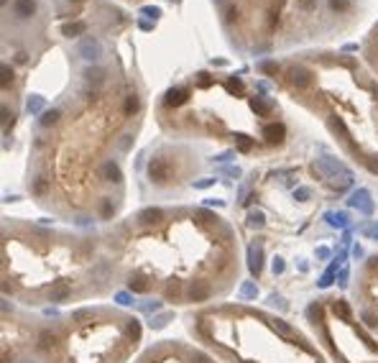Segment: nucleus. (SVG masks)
Here are the masks:
<instances>
[{
    "instance_id": "1",
    "label": "nucleus",
    "mask_w": 378,
    "mask_h": 363,
    "mask_svg": "<svg viewBox=\"0 0 378 363\" xmlns=\"http://www.w3.org/2000/svg\"><path fill=\"white\" fill-rule=\"evenodd\" d=\"M148 177L156 182V184L169 182V177H171V164L166 161V159H151V164H148Z\"/></svg>"
},
{
    "instance_id": "2",
    "label": "nucleus",
    "mask_w": 378,
    "mask_h": 363,
    "mask_svg": "<svg viewBox=\"0 0 378 363\" xmlns=\"http://www.w3.org/2000/svg\"><path fill=\"white\" fill-rule=\"evenodd\" d=\"M80 56L82 59H87V62H97L100 56H103V44H100L95 36H87L82 44H80Z\"/></svg>"
},
{
    "instance_id": "3",
    "label": "nucleus",
    "mask_w": 378,
    "mask_h": 363,
    "mask_svg": "<svg viewBox=\"0 0 378 363\" xmlns=\"http://www.w3.org/2000/svg\"><path fill=\"white\" fill-rule=\"evenodd\" d=\"M348 205L355 207V210H360V212H373V202H371V195H368V189H355L350 200H348Z\"/></svg>"
},
{
    "instance_id": "4",
    "label": "nucleus",
    "mask_w": 378,
    "mask_h": 363,
    "mask_svg": "<svg viewBox=\"0 0 378 363\" xmlns=\"http://www.w3.org/2000/svg\"><path fill=\"white\" fill-rule=\"evenodd\" d=\"M289 82L302 90V87H309L312 74H309V69H304V67H292V69H289Z\"/></svg>"
},
{
    "instance_id": "5",
    "label": "nucleus",
    "mask_w": 378,
    "mask_h": 363,
    "mask_svg": "<svg viewBox=\"0 0 378 363\" xmlns=\"http://www.w3.org/2000/svg\"><path fill=\"white\" fill-rule=\"evenodd\" d=\"M187 97H189V92H187L184 87H171L169 92H166L164 103L169 105V108H176V105H184V103H187Z\"/></svg>"
},
{
    "instance_id": "6",
    "label": "nucleus",
    "mask_w": 378,
    "mask_h": 363,
    "mask_svg": "<svg viewBox=\"0 0 378 363\" xmlns=\"http://www.w3.org/2000/svg\"><path fill=\"white\" fill-rule=\"evenodd\" d=\"M13 13L18 18H31L36 13V0H16L13 3Z\"/></svg>"
},
{
    "instance_id": "7",
    "label": "nucleus",
    "mask_w": 378,
    "mask_h": 363,
    "mask_svg": "<svg viewBox=\"0 0 378 363\" xmlns=\"http://www.w3.org/2000/svg\"><path fill=\"white\" fill-rule=\"evenodd\" d=\"M261 246H251L248 248V269H251V274L258 276L261 274Z\"/></svg>"
},
{
    "instance_id": "8",
    "label": "nucleus",
    "mask_w": 378,
    "mask_h": 363,
    "mask_svg": "<svg viewBox=\"0 0 378 363\" xmlns=\"http://www.w3.org/2000/svg\"><path fill=\"white\" fill-rule=\"evenodd\" d=\"M263 136H266V141L279 143V141H284V126L281 123H271V126L263 128Z\"/></svg>"
},
{
    "instance_id": "9",
    "label": "nucleus",
    "mask_w": 378,
    "mask_h": 363,
    "mask_svg": "<svg viewBox=\"0 0 378 363\" xmlns=\"http://www.w3.org/2000/svg\"><path fill=\"white\" fill-rule=\"evenodd\" d=\"M128 289H130V292H138V294L148 292V279L143 276V274H130V279H128Z\"/></svg>"
},
{
    "instance_id": "10",
    "label": "nucleus",
    "mask_w": 378,
    "mask_h": 363,
    "mask_svg": "<svg viewBox=\"0 0 378 363\" xmlns=\"http://www.w3.org/2000/svg\"><path fill=\"white\" fill-rule=\"evenodd\" d=\"M103 177H105L107 182H115V184L123 179V174H120V166H118L115 161H107V164L103 166Z\"/></svg>"
},
{
    "instance_id": "11",
    "label": "nucleus",
    "mask_w": 378,
    "mask_h": 363,
    "mask_svg": "<svg viewBox=\"0 0 378 363\" xmlns=\"http://www.w3.org/2000/svg\"><path fill=\"white\" fill-rule=\"evenodd\" d=\"M251 108H253L255 113H258V115H269L273 105H271L266 97H261V95H258V97H253V100H251Z\"/></svg>"
},
{
    "instance_id": "12",
    "label": "nucleus",
    "mask_w": 378,
    "mask_h": 363,
    "mask_svg": "<svg viewBox=\"0 0 378 363\" xmlns=\"http://www.w3.org/2000/svg\"><path fill=\"white\" fill-rule=\"evenodd\" d=\"M325 218H327V223L332 225V228H345L348 225V212H327Z\"/></svg>"
},
{
    "instance_id": "13",
    "label": "nucleus",
    "mask_w": 378,
    "mask_h": 363,
    "mask_svg": "<svg viewBox=\"0 0 378 363\" xmlns=\"http://www.w3.org/2000/svg\"><path fill=\"white\" fill-rule=\"evenodd\" d=\"M207 297H210L207 284H194L192 289H189V299H192V302H202V299H207Z\"/></svg>"
},
{
    "instance_id": "14",
    "label": "nucleus",
    "mask_w": 378,
    "mask_h": 363,
    "mask_svg": "<svg viewBox=\"0 0 378 363\" xmlns=\"http://www.w3.org/2000/svg\"><path fill=\"white\" fill-rule=\"evenodd\" d=\"M62 33H64V36H80V33H84V23H82V21H74V23H64L62 26Z\"/></svg>"
},
{
    "instance_id": "15",
    "label": "nucleus",
    "mask_w": 378,
    "mask_h": 363,
    "mask_svg": "<svg viewBox=\"0 0 378 363\" xmlns=\"http://www.w3.org/2000/svg\"><path fill=\"white\" fill-rule=\"evenodd\" d=\"M161 215H164V212H161L159 207H148V210H143V212L138 215V220H141V223H159Z\"/></svg>"
},
{
    "instance_id": "16",
    "label": "nucleus",
    "mask_w": 378,
    "mask_h": 363,
    "mask_svg": "<svg viewBox=\"0 0 378 363\" xmlns=\"http://www.w3.org/2000/svg\"><path fill=\"white\" fill-rule=\"evenodd\" d=\"M54 343H57V335H54L51 330H43V333L39 335V350H49Z\"/></svg>"
},
{
    "instance_id": "17",
    "label": "nucleus",
    "mask_w": 378,
    "mask_h": 363,
    "mask_svg": "<svg viewBox=\"0 0 378 363\" xmlns=\"http://www.w3.org/2000/svg\"><path fill=\"white\" fill-rule=\"evenodd\" d=\"M258 297V287L253 284V281H246V284L240 287V299H253Z\"/></svg>"
},
{
    "instance_id": "18",
    "label": "nucleus",
    "mask_w": 378,
    "mask_h": 363,
    "mask_svg": "<svg viewBox=\"0 0 378 363\" xmlns=\"http://www.w3.org/2000/svg\"><path fill=\"white\" fill-rule=\"evenodd\" d=\"M138 110H141V100H138V95H128V100H126V115H136Z\"/></svg>"
},
{
    "instance_id": "19",
    "label": "nucleus",
    "mask_w": 378,
    "mask_h": 363,
    "mask_svg": "<svg viewBox=\"0 0 378 363\" xmlns=\"http://www.w3.org/2000/svg\"><path fill=\"white\" fill-rule=\"evenodd\" d=\"M263 223H266V215H263L261 210H253V212H248V225H251V228H261Z\"/></svg>"
},
{
    "instance_id": "20",
    "label": "nucleus",
    "mask_w": 378,
    "mask_h": 363,
    "mask_svg": "<svg viewBox=\"0 0 378 363\" xmlns=\"http://www.w3.org/2000/svg\"><path fill=\"white\" fill-rule=\"evenodd\" d=\"M69 297V287H54L51 292H49V299L51 302H62V299H66Z\"/></svg>"
},
{
    "instance_id": "21",
    "label": "nucleus",
    "mask_w": 378,
    "mask_h": 363,
    "mask_svg": "<svg viewBox=\"0 0 378 363\" xmlns=\"http://www.w3.org/2000/svg\"><path fill=\"white\" fill-rule=\"evenodd\" d=\"M332 310H335V315H340L342 320H350V310H348V304L342 302V299H335V302H332Z\"/></svg>"
},
{
    "instance_id": "22",
    "label": "nucleus",
    "mask_w": 378,
    "mask_h": 363,
    "mask_svg": "<svg viewBox=\"0 0 378 363\" xmlns=\"http://www.w3.org/2000/svg\"><path fill=\"white\" fill-rule=\"evenodd\" d=\"M84 77H87V82H92V85H100V82H103V77H105V72H103V69H97V67H95V69L90 67V69L84 72Z\"/></svg>"
},
{
    "instance_id": "23",
    "label": "nucleus",
    "mask_w": 378,
    "mask_h": 363,
    "mask_svg": "<svg viewBox=\"0 0 378 363\" xmlns=\"http://www.w3.org/2000/svg\"><path fill=\"white\" fill-rule=\"evenodd\" d=\"M57 120H59V110H46V113L41 115V126L49 128V126H54Z\"/></svg>"
},
{
    "instance_id": "24",
    "label": "nucleus",
    "mask_w": 378,
    "mask_h": 363,
    "mask_svg": "<svg viewBox=\"0 0 378 363\" xmlns=\"http://www.w3.org/2000/svg\"><path fill=\"white\" fill-rule=\"evenodd\" d=\"M26 108H28V113H41V108H43V97L31 95V97H28V103H26Z\"/></svg>"
},
{
    "instance_id": "25",
    "label": "nucleus",
    "mask_w": 378,
    "mask_h": 363,
    "mask_svg": "<svg viewBox=\"0 0 378 363\" xmlns=\"http://www.w3.org/2000/svg\"><path fill=\"white\" fill-rule=\"evenodd\" d=\"M330 8L337 10V13H348V10H350V0H330Z\"/></svg>"
},
{
    "instance_id": "26",
    "label": "nucleus",
    "mask_w": 378,
    "mask_h": 363,
    "mask_svg": "<svg viewBox=\"0 0 378 363\" xmlns=\"http://www.w3.org/2000/svg\"><path fill=\"white\" fill-rule=\"evenodd\" d=\"M128 335H130L133 340L141 338V325H138V320H130V322H128Z\"/></svg>"
},
{
    "instance_id": "27",
    "label": "nucleus",
    "mask_w": 378,
    "mask_h": 363,
    "mask_svg": "<svg viewBox=\"0 0 378 363\" xmlns=\"http://www.w3.org/2000/svg\"><path fill=\"white\" fill-rule=\"evenodd\" d=\"M171 320V312H166V315H159V317H153L151 320V327H164L166 322Z\"/></svg>"
},
{
    "instance_id": "28",
    "label": "nucleus",
    "mask_w": 378,
    "mask_h": 363,
    "mask_svg": "<svg viewBox=\"0 0 378 363\" xmlns=\"http://www.w3.org/2000/svg\"><path fill=\"white\" fill-rule=\"evenodd\" d=\"M335 266H337V264H332V269L319 279V287H330V284H332V279H335Z\"/></svg>"
},
{
    "instance_id": "29",
    "label": "nucleus",
    "mask_w": 378,
    "mask_h": 363,
    "mask_svg": "<svg viewBox=\"0 0 378 363\" xmlns=\"http://www.w3.org/2000/svg\"><path fill=\"white\" fill-rule=\"evenodd\" d=\"M0 72H3V87H8L10 79H13V69H10L8 64H3V67H0Z\"/></svg>"
},
{
    "instance_id": "30",
    "label": "nucleus",
    "mask_w": 378,
    "mask_h": 363,
    "mask_svg": "<svg viewBox=\"0 0 378 363\" xmlns=\"http://www.w3.org/2000/svg\"><path fill=\"white\" fill-rule=\"evenodd\" d=\"M141 13H143V16H148V18H159V16H161V10H159L156 5H146V8H141Z\"/></svg>"
},
{
    "instance_id": "31",
    "label": "nucleus",
    "mask_w": 378,
    "mask_h": 363,
    "mask_svg": "<svg viewBox=\"0 0 378 363\" xmlns=\"http://www.w3.org/2000/svg\"><path fill=\"white\" fill-rule=\"evenodd\" d=\"M238 146H240V151H251L253 149V141L248 138V136H238Z\"/></svg>"
},
{
    "instance_id": "32",
    "label": "nucleus",
    "mask_w": 378,
    "mask_h": 363,
    "mask_svg": "<svg viewBox=\"0 0 378 363\" xmlns=\"http://www.w3.org/2000/svg\"><path fill=\"white\" fill-rule=\"evenodd\" d=\"M261 69H263L266 74H276V72H279V64H273V62H263V64H261Z\"/></svg>"
},
{
    "instance_id": "33",
    "label": "nucleus",
    "mask_w": 378,
    "mask_h": 363,
    "mask_svg": "<svg viewBox=\"0 0 378 363\" xmlns=\"http://www.w3.org/2000/svg\"><path fill=\"white\" fill-rule=\"evenodd\" d=\"M309 195H312V192H309L307 187H299V189H294V197H296V200H302V202H304V200H309Z\"/></svg>"
},
{
    "instance_id": "34",
    "label": "nucleus",
    "mask_w": 378,
    "mask_h": 363,
    "mask_svg": "<svg viewBox=\"0 0 378 363\" xmlns=\"http://www.w3.org/2000/svg\"><path fill=\"white\" fill-rule=\"evenodd\" d=\"M141 310H143V312H156V310H161V304H159V302H143Z\"/></svg>"
},
{
    "instance_id": "35",
    "label": "nucleus",
    "mask_w": 378,
    "mask_h": 363,
    "mask_svg": "<svg viewBox=\"0 0 378 363\" xmlns=\"http://www.w3.org/2000/svg\"><path fill=\"white\" fill-rule=\"evenodd\" d=\"M46 187H49V182H46V179H39L36 184H33V192H36V195H43V192H46Z\"/></svg>"
},
{
    "instance_id": "36",
    "label": "nucleus",
    "mask_w": 378,
    "mask_h": 363,
    "mask_svg": "<svg viewBox=\"0 0 378 363\" xmlns=\"http://www.w3.org/2000/svg\"><path fill=\"white\" fill-rule=\"evenodd\" d=\"M296 3H299V8H302V10H315L317 0H296Z\"/></svg>"
},
{
    "instance_id": "37",
    "label": "nucleus",
    "mask_w": 378,
    "mask_h": 363,
    "mask_svg": "<svg viewBox=\"0 0 378 363\" xmlns=\"http://www.w3.org/2000/svg\"><path fill=\"white\" fill-rule=\"evenodd\" d=\"M363 235H371V238H378V223H376V225H365V228H363Z\"/></svg>"
},
{
    "instance_id": "38",
    "label": "nucleus",
    "mask_w": 378,
    "mask_h": 363,
    "mask_svg": "<svg viewBox=\"0 0 378 363\" xmlns=\"http://www.w3.org/2000/svg\"><path fill=\"white\" fill-rule=\"evenodd\" d=\"M225 21H228V23L238 21V8H228V10H225Z\"/></svg>"
},
{
    "instance_id": "39",
    "label": "nucleus",
    "mask_w": 378,
    "mask_h": 363,
    "mask_svg": "<svg viewBox=\"0 0 378 363\" xmlns=\"http://www.w3.org/2000/svg\"><path fill=\"white\" fill-rule=\"evenodd\" d=\"M273 327H276V330H279V333H284V335H289V333H292V330H289V325H286V322H281V320H276V322H273Z\"/></svg>"
},
{
    "instance_id": "40",
    "label": "nucleus",
    "mask_w": 378,
    "mask_h": 363,
    "mask_svg": "<svg viewBox=\"0 0 378 363\" xmlns=\"http://www.w3.org/2000/svg\"><path fill=\"white\" fill-rule=\"evenodd\" d=\"M319 315H322V307L319 304H312V307H309V317H312V320H319Z\"/></svg>"
},
{
    "instance_id": "41",
    "label": "nucleus",
    "mask_w": 378,
    "mask_h": 363,
    "mask_svg": "<svg viewBox=\"0 0 378 363\" xmlns=\"http://www.w3.org/2000/svg\"><path fill=\"white\" fill-rule=\"evenodd\" d=\"M271 269H273V274H281V271H284V261H281V258H273Z\"/></svg>"
},
{
    "instance_id": "42",
    "label": "nucleus",
    "mask_w": 378,
    "mask_h": 363,
    "mask_svg": "<svg viewBox=\"0 0 378 363\" xmlns=\"http://www.w3.org/2000/svg\"><path fill=\"white\" fill-rule=\"evenodd\" d=\"M210 184H215V179H199V182H194V187H199V189H205Z\"/></svg>"
},
{
    "instance_id": "43",
    "label": "nucleus",
    "mask_w": 378,
    "mask_h": 363,
    "mask_svg": "<svg viewBox=\"0 0 378 363\" xmlns=\"http://www.w3.org/2000/svg\"><path fill=\"white\" fill-rule=\"evenodd\" d=\"M230 92H235V90H238V92H240V90H243V85H240V79H230Z\"/></svg>"
},
{
    "instance_id": "44",
    "label": "nucleus",
    "mask_w": 378,
    "mask_h": 363,
    "mask_svg": "<svg viewBox=\"0 0 378 363\" xmlns=\"http://www.w3.org/2000/svg\"><path fill=\"white\" fill-rule=\"evenodd\" d=\"M115 302H120V304H130V297H128V294H115Z\"/></svg>"
},
{
    "instance_id": "45",
    "label": "nucleus",
    "mask_w": 378,
    "mask_h": 363,
    "mask_svg": "<svg viewBox=\"0 0 378 363\" xmlns=\"http://www.w3.org/2000/svg\"><path fill=\"white\" fill-rule=\"evenodd\" d=\"M103 215H105V218L113 215V205H110V202H103Z\"/></svg>"
},
{
    "instance_id": "46",
    "label": "nucleus",
    "mask_w": 378,
    "mask_h": 363,
    "mask_svg": "<svg viewBox=\"0 0 378 363\" xmlns=\"http://www.w3.org/2000/svg\"><path fill=\"white\" fill-rule=\"evenodd\" d=\"M348 284V269H342L340 271V287H345Z\"/></svg>"
},
{
    "instance_id": "47",
    "label": "nucleus",
    "mask_w": 378,
    "mask_h": 363,
    "mask_svg": "<svg viewBox=\"0 0 378 363\" xmlns=\"http://www.w3.org/2000/svg\"><path fill=\"white\" fill-rule=\"evenodd\" d=\"M327 256H330L327 248H317V258H327Z\"/></svg>"
},
{
    "instance_id": "48",
    "label": "nucleus",
    "mask_w": 378,
    "mask_h": 363,
    "mask_svg": "<svg viewBox=\"0 0 378 363\" xmlns=\"http://www.w3.org/2000/svg\"><path fill=\"white\" fill-rule=\"evenodd\" d=\"M199 85H202V87H207V85H210V79H207V74H205V72L199 74Z\"/></svg>"
},
{
    "instance_id": "49",
    "label": "nucleus",
    "mask_w": 378,
    "mask_h": 363,
    "mask_svg": "<svg viewBox=\"0 0 378 363\" xmlns=\"http://www.w3.org/2000/svg\"><path fill=\"white\" fill-rule=\"evenodd\" d=\"M205 205H215V207H222V202H220V200H207Z\"/></svg>"
},
{
    "instance_id": "50",
    "label": "nucleus",
    "mask_w": 378,
    "mask_h": 363,
    "mask_svg": "<svg viewBox=\"0 0 378 363\" xmlns=\"http://www.w3.org/2000/svg\"><path fill=\"white\" fill-rule=\"evenodd\" d=\"M376 33H378V26H376Z\"/></svg>"
}]
</instances>
